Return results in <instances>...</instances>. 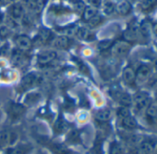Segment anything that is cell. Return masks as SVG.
<instances>
[{
  "label": "cell",
  "mask_w": 157,
  "mask_h": 154,
  "mask_svg": "<svg viewBox=\"0 0 157 154\" xmlns=\"http://www.w3.org/2000/svg\"><path fill=\"white\" fill-rule=\"evenodd\" d=\"M135 73H136V85L141 86L145 84L151 77V68L149 65L141 64L140 66H139Z\"/></svg>",
  "instance_id": "cell-1"
},
{
  "label": "cell",
  "mask_w": 157,
  "mask_h": 154,
  "mask_svg": "<svg viewBox=\"0 0 157 154\" xmlns=\"http://www.w3.org/2000/svg\"><path fill=\"white\" fill-rule=\"evenodd\" d=\"M41 82H42V76L40 74L35 73V72H30L26 74L21 79V86L22 87V88L28 89L40 84Z\"/></svg>",
  "instance_id": "cell-2"
},
{
  "label": "cell",
  "mask_w": 157,
  "mask_h": 154,
  "mask_svg": "<svg viewBox=\"0 0 157 154\" xmlns=\"http://www.w3.org/2000/svg\"><path fill=\"white\" fill-rule=\"evenodd\" d=\"M130 45L128 42H117L111 47V53L117 58H123L128 54Z\"/></svg>",
  "instance_id": "cell-3"
},
{
  "label": "cell",
  "mask_w": 157,
  "mask_h": 154,
  "mask_svg": "<svg viewBox=\"0 0 157 154\" xmlns=\"http://www.w3.org/2000/svg\"><path fill=\"white\" fill-rule=\"evenodd\" d=\"M33 146L28 143H20L12 147H9L5 150V154H30Z\"/></svg>",
  "instance_id": "cell-4"
},
{
  "label": "cell",
  "mask_w": 157,
  "mask_h": 154,
  "mask_svg": "<svg viewBox=\"0 0 157 154\" xmlns=\"http://www.w3.org/2000/svg\"><path fill=\"white\" fill-rule=\"evenodd\" d=\"M56 52L54 50H46L37 56V62L40 65H47L56 59Z\"/></svg>",
  "instance_id": "cell-5"
},
{
  "label": "cell",
  "mask_w": 157,
  "mask_h": 154,
  "mask_svg": "<svg viewBox=\"0 0 157 154\" xmlns=\"http://www.w3.org/2000/svg\"><path fill=\"white\" fill-rule=\"evenodd\" d=\"M25 112V108L21 105V104H16V103H12L10 108H9V114L11 120L13 121H17L19 120L23 113Z\"/></svg>",
  "instance_id": "cell-6"
},
{
  "label": "cell",
  "mask_w": 157,
  "mask_h": 154,
  "mask_svg": "<svg viewBox=\"0 0 157 154\" xmlns=\"http://www.w3.org/2000/svg\"><path fill=\"white\" fill-rule=\"evenodd\" d=\"M122 78H123L124 82L128 86L136 85V73H135V71L129 66L126 67L123 70Z\"/></svg>",
  "instance_id": "cell-7"
},
{
  "label": "cell",
  "mask_w": 157,
  "mask_h": 154,
  "mask_svg": "<svg viewBox=\"0 0 157 154\" xmlns=\"http://www.w3.org/2000/svg\"><path fill=\"white\" fill-rule=\"evenodd\" d=\"M13 136V133H10L6 130L0 132V148H7L10 145H12L14 143Z\"/></svg>",
  "instance_id": "cell-8"
},
{
  "label": "cell",
  "mask_w": 157,
  "mask_h": 154,
  "mask_svg": "<svg viewBox=\"0 0 157 154\" xmlns=\"http://www.w3.org/2000/svg\"><path fill=\"white\" fill-rule=\"evenodd\" d=\"M115 10L121 16H127L132 11V5L128 0H122L115 7Z\"/></svg>",
  "instance_id": "cell-9"
},
{
  "label": "cell",
  "mask_w": 157,
  "mask_h": 154,
  "mask_svg": "<svg viewBox=\"0 0 157 154\" xmlns=\"http://www.w3.org/2000/svg\"><path fill=\"white\" fill-rule=\"evenodd\" d=\"M15 43L21 51H27L32 47V42L26 35H19L15 39Z\"/></svg>",
  "instance_id": "cell-10"
},
{
  "label": "cell",
  "mask_w": 157,
  "mask_h": 154,
  "mask_svg": "<svg viewBox=\"0 0 157 154\" xmlns=\"http://www.w3.org/2000/svg\"><path fill=\"white\" fill-rule=\"evenodd\" d=\"M145 116L149 123L157 124V105L151 104L145 111Z\"/></svg>",
  "instance_id": "cell-11"
},
{
  "label": "cell",
  "mask_w": 157,
  "mask_h": 154,
  "mask_svg": "<svg viewBox=\"0 0 157 154\" xmlns=\"http://www.w3.org/2000/svg\"><path fill=\"white\" fill-rule=\"evenodd\" d=\"M121 126L126 130H135L138 128V123L132 116H128L121 119Z\"/></svg>",
  "instance_id": "cell-12"
},
{
  "label": "cell",
  "mask_w": 157,
  "mask_h": 154,
  "mask_svg": "<svg viewBox=\"0 0 157 154\" xmlns=\"http://www.w3.org/2000/svg\"><path fill=\"white\" fill-rule=\"evenodd\" d=\"M23 13H24L23 7L20 3H16L10 9V16L14 21L21 19L23 17Z\"/></svg>",
  "instance_id": "cell-13"
},
{
  "label": "cell",
  "mask_w": 157,
  "mask_h": 154,
  "mask_svg": "<svg viewBox=\"0 0 157 154\" xmlns=\"http://www.w3.org/2000/svg\"><path fill=\"white\" fill-rule=\"evenodd\" d=\"M151 32H152V25L148 21H144L139 28V33L143 38L150 37Z\"/></svg>",
  "instance_id": "cell-14"
},
{
  "label": "cell",
  "mask_w": 157,
  "mask_h": 154,
  "mask_svg": "<svg viewBox=\"0 0 157 154\" xmlns=\"http://www.w3.org/2000/svg\"><path fill=\"white\" fill-rule=\"evenodd\" d=\"M69 46V39L66 35L58 36L53 41V47L58 49H66Z\"/></svg>",
  "instance_id": "cell-15"
},
{
  "label": "cell",
  "mask_w": 157,
  "mask_h": 154,
  "mask_svg": "<svg viewBox=\"0 0 157 154\" xmlns=\"http://www.w3.org/2000/svg\"><path fill=\"white\" fill-rule=\"evenodd\" d=\"M140 34L139 33V28H128L124 32V38L128 42H134L138 39V35Z\"/></svg>",
  "instance_id": "cell-16"
},
{
  "label": "cell",
  "mask_w": 157,
  "mask_h": 154,
  "mask_svg": "<svg viewBox=\"0 0 157 154\" xmlns=\"http://www.w3.org/2000/svg\"><path fill=\"white\" fill-rule=\"evenodd\" d=\"M50 149L54 154H69L70 150L60 143H52L50 145Z\"/></svg>",
  "instance_id": "cell-17"
},
{
  "label": "cell",
  "mask_w": 157,
  "mask_h": 154,
  "mask_svg": "<svg viewBox=\"0 0 157 154\" xmlns=\"http://www.w3.org/2000/svg\"><path fill=\"white\" fill-rule=\"evenodd\" d=\"M111 118V111L109 109H102L95 113V119L101 123L109 121Z\"/></svg>",
  "instance_id": "cell-18"
},
{
  "label": "cell",
  "mask_w": 157,
  "mask_h": 154,
  "mask_svg": "<svg viewBox=\"0 0 157 154\" xmlns=\"http://www.w3.org/2000/svg\"><path fill=\"white\" fill-rule=\"evenodd\" d=\"M50 35H51V33L49 30H47L46 28H42L39 31L35 40L39 44H44V43L48 41V39L50 38Z\"/></svg>",
  "instance_id": "cell-19"
},
{
  "label": "cell",
  "mask_w": 157,
  "mask_h": 154,
  "mask_svg": "<svg viewBox=\"0 0 157 154\" xmlns=\"http://www.w3.org/2000/svg\"><path fill=\"white\" fill-rule=\"evenodd\" d=\"M96 14H97V9L95 7H94V6H89V7H85L84 10H83V13H82V17H83L84 21L89 22Z\"/></svg>",
  "instance_id": "cell-20"
},
{
  "label": "cell",
  "mask_w": 157,
  "mask_h": 154,
  "mask_svg": "<svg viewBox=\"0 0 157 154\" xmlns=\"http://www.w3.org/2000/svg\"><path fill=\"white\" fill-rule=\"evenodd\" d=\"M154 145L150 140H143L140 144V151L142 154H152Z\"/></svg>",
  "instance_id": "cell-21"
},
{
  "label": "cell",
  "mask_w": 157,
  "mask_h": 154,
  "mask_svg": "<svg viewBox=\"0 0 157 154\" xmlns=\"http://www.w3.org/2000/svg\"><path fill=\"white\" fill-rule=\"evenodd\" d=\"M76 35L82 40H91V36H94L92 32L89 29L85 28V27L78 28L77 30Z\"/></svg>",
  "instance_id": "cell-22"
},
{
  "label": "cell",
  "mask_w": 157,
  "mask_h": 154,
  "mask_svg": "<svg viewBox=\"0 0 157 154\" xmlns=\"http://www.w3.org/2000/svg\"><path fill=\"white\" fill-rule=\"evenodd\" d=\"M117 99H118L119 103L121 104V106H123V107L128 108L132 104V99L127 93H119L117 96Z\"/></svg>",
  "instance_id": "cell-23"
},
{
  "label": "cell",
  "mask_w": 157,
  "mask_h": 154,
  "mask_svg": "<svg viewBox=\"0 0 157 154\" xmlns=\"http://www.w3.org/2000/svg\"><path fill=\"white\" fill-rule=\"evenodd\" d=\"M148 98H149V94L147 92H145V91H139V92H137L134 95L132 102H134V104H135V103L140 102V101H142V100H144V99H146Z\"/></svg>",
  "instance_id": "cell-24"
},
{
  "label": "cell",
  "mask_w": 157,
  "mask_h": 154,
  "mask_svg": "<svg viewBox=\"0 0 157 154\" xmlns=\"http://www.w3.org/2000/svg\"><path fill=\"white\" fill-rule=\"evenodd\" d=\"M26 59L25 57L21 54V53H15L12 57V61L14 62L15 65H18V66H21L22 64H24Z\"/></svg>",
  "instance_id": "cell-25"
},
{
  "label": "cell",
  "mask_w": 157,
  "mask_h": 154,
  "mask_svg": "<svg viewBox=\"0 0 157 154\" xmlns=\"http://www.w3.org/2000/svg\"><path fill=\"white\" fill-rule=\"evenodd\" d=\"M112 46H113V41L111 39H105L98 44V48L101 50H107Z\"/></svg>",
  "instance_id": "cell-26"
},
{
  "label": "cell",
  "mask_w": 157,
  "mask_h": 154,
  "mask_svg": "<svg viewBox=\"0 0 157 154\" xmlns=\"http://www.w3.org/2000/svg\"><path fill=\"white\" fill-rule=\"evenodd\" d=\"M117 116H118L120 119H123V118H126V117L129 116V115H130V112H129V111H128V108L121 106V107H119V108L117 109Z\"/></svg>",
  "instance_id": "cell-27"
},
{
  "label": "cell",
  "mask_w": 157,
  "mask_h": 154,
  "mask_svg": "<svg viewBox=\"0 0 157 154\" xmlns=\"http://www.w3.org/2000/svg\"><path fill=\"white\" fill-rule=\"evenodd\" d=\"M104 12L106 14V15H110L113 13V11L115 10V6L114 4L111 2V1H106L105 4H104Z\"/></svg>",
  "instance_id": "cell-28"
},
{
  "label": "cell",
  "mask_w": 157,
  "mask_h": 154,
  "mask_svg": "<svg viewBox=\"0 0 157 154\" xmlns=\"http://www.w3.org/2000/svg\"><path fill=\"white\" fill-rule=\"evenodd\" d=\"M102 22V17L98 14H96L93 19H91L89 21V25L91 27H96L97 25H99Z\"/></svg>",
  "instance_id": "cell-29"
},
{
  "label": "cell",
  "mask_w": 157,
  "mask_h": 154,
  "mask_svg": "<svg viewBox=\"0 0 157 154\" xmlns=\"http://www.w3.org/2000/svg\"><path fill=\"white\" fill-rule=\"evenodd\" d=\"M65 129H66V124H65L64 121L59 119V120L56 123V124H55V130H56L58 134H60V133H62Z\"/></svg>",
  "instance_id": "cell-30"
},
{
  "label": "cell",
  "mask_w": 157,
  "mask_h": 154,
  "mask_svg": "<svg viewBox=\"0 0 157 154\" xmlns=\"http://www.w3.org/2000/svg\"><path fill=\"white\" fill-rule=\"evenodd\" d=\"M25 5L28 8H30L31 10H37L38 7H39L37 0H25Z\"/></svg>",
  "instance_id": "cell-31"
},
{
  "label": "cell",
  "mask_w": 157,
  "mask_h": 154,
  "mask_svg": "<svg viewBox=\"0 0 157 154\" xmlns=\"http://www.w3.org/2000/svg\"><path fill=\"white\" fill-rule=\"evenodd\" d=\"M155 2L156 0H141V8L145 10H149L154 5Z\"/></svg>",
  "instance_id": "cell-32"
},
{
  "label": "cell",
  "mask_w": 157,
  "mask_h": 154,
  "mask_svg": "<svg viewBox=\"0 0 157 154\" xmlns=\"http://www.w3.org/2000/svg\"><path fill=\"white\" fill-rule=\"evenodd\" d=\"M10 34V29L8 26H2L0 27V37L1 38H7Z\"/></svg>",
  "instance_id": "cell-33"
},
{
  "label": "cell",
  "mask_w": 157,
  "mask_h": 154,
  "mask_svg": "<svg viewBox=\"0 0 157 154\" xmlns=\"http://www.w3.org/2000/svg\"><path fill=\"white\" fill-rule=\"evenodd\" d=\"M121 151H122V148H121V147L119 145H117L116 143L114 145H112V147H111V154H120Z\"/></svg>",
  "instance_id": "cell-34"
},
{
  "label": "cell",
  "mask_w": 157,
  "mask_h": 154,
  "mask_svg": "<svg viewBox=\"0 0 157 154\" xmlns=\"http://www.w3.org/2000/svg\"><path fill=\"white\" fill-rule=\"evenodd\" d=\"M75 9L78 12H82L85 9V5L82 1H78L76 4H75Z\"/></svg>",
  "instance_id": "cell-35"
},
{
  "label": "cell",
  "mask_w": 157,
  "mask_h": 154,
  "mask_svg": "<svg viewBox=\"0 0 157 154\" xmlns=\"http://www.w3.org/2000/svg\"><path fill=\"white\" fill-rule=\"evenodd\" d=\"M77 28L76 27H69V28H67V30H66V36L67 37H68V36H73V35H75L76 34V33H77Z\"/></svg>",
  "instance_id": "cell-36"
},
{
  "label": "cell",
  "mask_w": 157,
  "mask_h": 154,
  "mask_svg": "<svg viewBox=\"0 0 157 154\" xmlns=\"http://www.w3.org/2000/svg\"><path fill=\"white\" fill-rule=\"evenodd\" d=\"M91 2H92L93 6L96 8L97 6H99V5H100V3H101V0H91Z\"/></svg>",
  "instance_id": "cell-37"
},
{
  "label": "cell",
  "mask_w": 157,
  "mask_h": 154,
  "mask_svg": "<svg viewBox=\"0 0 157 154\" xmlns=\"http://www.w3.org/2000/svg\"><path fill=\"white\" fill-rule=\"evenodd\" d=\"M1 1H2V4L9 5V4H13L16 0H1Z\"/></svg>",
  "instance_id": "cell-38"
},
{
  "label": "cell",
  "mask_w": 157,
  "mask_h": 154,
  "mask_svg": "<svg viewBox=\"0 0 157 154\" xmlns=\"http://www.w3.org/2000/svg\"><path fill=\"white\" fill-rule=\"evenodd\" d=\"M128 1L129 3H131V2H134V1H135V0H128Z\"/></svg>",
  "instance_id": "cell-39"
},
{
  "label": "cell",
  "mask_w": 157,
  "mask_h": 154,
  "mask_svg": "<svg viewBox=\"0 0 157 154\" xmlns=\"http://www.w3.org/2000/svg\"><path fill=\"white\" fill-rule=\"evenodd\" d=\"M1 19H2V13L0 12V20H1Z\"/></svg>",
  "instance_id": "cell-40"
},
{
  "label": "cell",
  "mask_w": 157,
  "mask_h": 154,
  "mask_svg": "<svg viewBox=\"0 0 157 154\" xmlns=\"http://www.w3.org/2000/svg\"><path fill=\"white\" fill-rule=\"evenodd\" d=\"M2 5V1H1V0H0V6H1Z\"/></svg>",
  "instance_id": "cell-41"
},
{
  "label": "cell",
  "mask_w": 157,
  "mask_h": 154,
  "mask_svg": "<svg viewBox=\"0 0 157 154\" xmlns=\"http://www.w3.org/2000/svg\"><path fill=\"white\" fill-rule=\"evenodd\" d=\"M155 99H156V102H157V94H156V98H155Z\"/></svg>",
  "instance_id": "cell-42"
}]
</instances>
